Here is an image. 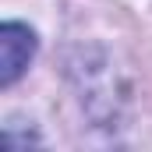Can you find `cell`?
I'll use <instances>...</instances> for the list:
<instances>
[{"label": "cell", "mask_w": 152, "mask_h": 152, "mask_svg": "<svg viewBox=\"0 0 152 152\" xmlns=\"http://www.w3.org/2000/svg\"><path fill=\"white\" fill-rule=\"evenodd\" d=\"M32 57H36V32L28 25L4 21V28H0V85L11 88L25 75Z\"/></svg>", "instance_id": "cell-1"}]
</instances>
